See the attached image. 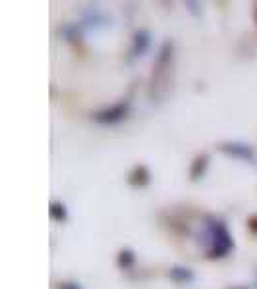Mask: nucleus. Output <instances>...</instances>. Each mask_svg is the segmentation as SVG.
Here are the masks:
<instances>
[{
  "label": "nucleus",
  "instance_id": "1",
  "mask_svg": "<svg viewBox=\"0 0 257 289\" xmlns=\"http://www.w3.org/2000/svg\"><path fill=\"white\" fill-rule=\"evenodd\" d=\"M205 245H207V253L209 256H224L232 249V237L228 234L226 226L213 220L207 224L205 228Z\"/></svg>",
  "mask_w": 257,
  "mask_h": 289
},
{
  "label": "nucleus",
  "instance_id": "2",
  "mask_svg": "<svg viewBox=\"0 0 257 289\" xmlns=\"http://www.w3.org/2000/svg\"><path fill=\"white\" fill-rule=\"evenodd\" d=\"M128 108H129L128 102H120V104H114V106H110V108L95 112V116H93V118H95L99 124H118L120 120H124V118H126Z\"/></svg>",
  "mask_w": 257,
  "mask_h": 289
},
{
  "label": "nucleus",
  "instance_id": "3",
  "mask_svg": "<svg viewBox=\"0 0 257 289\" xmlns=\"http://www.w3.org/2000/svg\"><path fill=\"white\" fill-rule=\"evenodd\" d=\"M222 150L236 156V158H242V160H250V162H256V154H254V148L246 143H226L222 144Z\"/></svg>",
  "mask_w": 257,
  "mask_h": 289
},
{
  "label": "nucleus",
  "instance_id": "4",
  "mask_svg": "<svg viewBox=\"0 0 257 289\" xmlns=\"http://www.w3.org/2000/svg\"><path fill=\"white\" fill-rule=\"evenodd\" d=\"M147 47H149V35H147L145 31L137 33L135 35V52H137V56L143 54L147 50Z\"/></svg>",
  "mask_w": 257,
  "mask_h": 289
},
{
  "label": "nucleus",
  "instance_id": "5",
  "mask_svg": "<svg viewBox=\"0 0 257 289\" xmlns=\"http://www.w3.org/2000/svg\"><path fill=\"white\" fill-rule=\"evenodd\" d=\"M170 278L172 280H178V282H190L193 278V274H192V270H188V268H172L170 270Z\"/></svg>",
  "mask_w": 257,
  "mask_h": 289
},
{
  "label": "nucleus",
  "instance_id": "6",
  "mask_svg": "<svg viewBox=\"0 0 257 289\" xmlns=\"http://www.w3.org/2000/svg\"><path fill=\"white\" fill-rule=\"evenodd\" d=\"M51 216L55 218V220H58V222L66 220V208H64V204L53 202V206H51Z\"/></svg>",
  "mask_w": 257,
  "mask_h": 289
},
{
  "label": "nucleus",
  "instance_id": "7",
  "mask_svg": "<svg viewBox=\"0 0 257 289\" xmlns=\"http://www.w3.org/2000/svg\"><path fill=\"white\" fill-rule=\"evenodd\" d=\"M131 262H133V254L129 253V251H122L120 253V264L122 266H129Z\"/></svg>",
  "mask_w": 257,
  "mask_h": 289
},
{
  "label": "nucleus",
  "instance_id": "8",
  "mask_svg": "<svg viewBox=\"0 0 257 289\" xmlns=\"http://www.w3.org/2000/svg\"><path fill=\"white\" fill-rule=\"evenodd\" d=\"M60 289H81V288H79L77 284H64V286H62Z\"/></svg>",
  "mask_w": 257,
  "mask_h": 289
}]
</instances>
